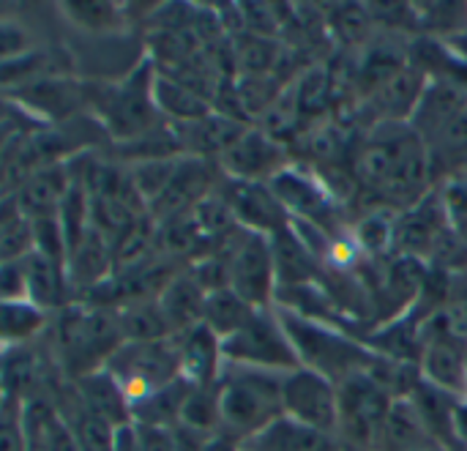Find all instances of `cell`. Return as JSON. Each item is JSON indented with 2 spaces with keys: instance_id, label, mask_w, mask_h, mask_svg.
Returning <instances> with one entry per match:
<instances>
[{
  "instance_id": "cell-21",
  "label": "cell",
  "mask_w": 467,
  "mask_h": 451,
  "mask_svg": "<svg viewBox=\"0 0 467 451\" xmlns=\"http://www.w3.org/2000/svg\"><path fill=\"white\" fill-rule=\"evenodd\" d=\"M153 101L159 107V112H164L167 118H175L181 123H194L202 121L205 115H211L208 101L202 99L200 90L183 85L181 79L172 77H153Z\"/></svg>"
},
{
  "instance_id": "cell-8",
  "label": "cell",
  "mask_w": 467,
  "mask_h": 451,
  "mask_svg": "<svg viewBox=\"0 0 467 451\" xmlns=\"http://www.w3.org/2000/svg\"><path fill=\"white\" fill-rule=\"evenodd\" d=\"M153 112H159L153 101V79L150 74H134L120 88L109 90L101 99V115H107L109 129L120 140H140L153 129Z\"/></svg>"
},
{
  "instance_id": "cell-22",
  "label": "cell",
  "mask_w": 467,
  "mask_h": 451,
  "mask_svg": "<svg viewBox=\"0 0 467 451\" xmlns=\"http://www.w3.org/2000/svg\"><path fill=\"white\" fill-rule=\"evenodd\" d=\"M257 315L254 307H249L238 293H233L230 288L213 290L205 296V309H202V323L219 337L227 340L235 331H241L252 318Z\"/></svg>"
},
{
  "instance_id": "cell-13",
  "label": "cell",
  "mask_w": 467,
  "mask_h": 451,
  "mask_svg": "<svg viewBox=\"0 0 467 451\" xmlns=\"http://www.w3.org/2000/svg\"><path fill=\"white\" fill-rule=\"evenodd\" d=\"M271 192L279 197V203L287 208V214L293 211L301 222L312 219L315 227L326 230V216L334 211L328 197L323 194V189L317 184H312V178L306 175H298V173H290V170H282V173H274L271 181H268Z\"/></svg>"
},
{
  "instance_id": "cell-27",
  "label": "cell",
  "mask_w": 467,
  "mask_h": 451,
  "mask_svg": "<svg viewBox=\"0 0 467 451\" xmlns=\"http://www.w3.org/2000/svg\"><path fill=\"white\" fill-rule=\"evenodd\" d=\"M0 451H30L27 446V427H25V408L8 392L0 405Z\"/></svg>"
},
{
  "instance_id": "cell-29",
  "label": "cell",
  "mask_w": 467,
  "mask_h": 451,
  "mask_svg": "<svg viewBox=\"0 0 467 451\" xmlns=\"http://www.w3.org/2000/svg\"><path fill=\"white\" fill-rule=\"evenodd\" d=\"M394 222L397 219H389L386 214H372L361 222L358 227V241L364 249L369 252H380L383 246L394 244Z\"/></svg>"
},
{
  "instance_id": "cell-5",
  "label": "cell",
  "mask_w": 467,
  "mask_h": 451,
  "mask_svg": "<svg viewBox=\"0 0 467 451\" xmlns=\"http://www.w3.org/2000/svg\"><path fill=\"white\" fill-rule=\"evenodd\" d=\"M224 359L254 367H298V353L279 320L274 323L260 312L241 331L222 340V362Z\"/></svg>"
},
{
  "instance_id": "cell-14",
  "label": "cell",
  "mask_w": 467,
  "mask_h": 451,
  "mask_svg": "<svg viewBox=\"0 0 467 451\" xmlns=\"http://www.w3.org/2000/svg\"><path fill=\"white\" fill-rule=\"evenodd\" d=\"M219 159L233 181H263V175H268L274 170V162L279 159V145L274 142V137H265L260 131H244V137Z\"/></svg>"
},
{
  "instance_id": "cell-19",
  "label": "cell",
  "mask_w": 467,
  "mask_h": 451,
  "mask_svg": "<svg viewBox=\"0 0 467 451\" xmlns=\"http://www.w3.org/2000/svg\"><path fill=\"white\" fill-rule=\"evenodd\" d=\"M79 400L90 414L109 422L112 427L123 425L126 416H129V408H131L123 389H120V383L107 370L79 378Z\"/></svg>"
},
{
  "instance_id": "cell-33",
  "label": "cell",
  "mask_w": 467,
  "mask_h": 451,
  "mask_svg": "<svg viewBox=\"0 0 467 451\" xmlns=\"http://www.w3.org/2000/svg\"><path fill=\"white\" fill-rule=\"evenodd\" d=\"M3 118H5V110L0 107V123H3Z\"/></svg>"
},
{
  "instance_id": "cell-18",
  "label": "cell",
  "mask_w": 467,
  "mask_h": 451,
  "mask_svg": "<svg viewBox=\"0 0 467 451\" xmlns=\"http://www.w3.org/2000/svg\"><path fill=\"white\" fill-rule=\"evenodd\" d=\"M178 351L181 372H186L194 383H208L216 375V367L222 362V340L205 323L183 331Z\"/></svg>"
},
{
  "instance_id": "cell-3",
  "label": "cell",
  "mask_w": 467,
  "mask_h": 451,
  "mask_svg": "<svg viewBox=\"0 0 467 451\" xmlns=\"http://www.w3.org/2000/svg\"><path fill=\"white\" fill-rule=\"evenodd\" d=\"M279 326L285 329L290 345L298 353V362H306L309 370L320 372L331 383H342L356 372H367L372 353H364L358 345L348 342L339 334L323 331L312 323H306L298 315H290L287 309L279 312Z\"/></svg>"
},
{
  "instance_id": "cell-24",
  "label": "cell",
  "mask_w": 467,
  "mask_h": 451,
  "mask_svg": "<svg viewBox=\"0 0 467 451\" xmlns=\"http://www.w3.org/2000/svg\"><path fill=\"white\" fill-rule=\"evenodd\" d=\"M33 252V225L16 205L0 208V268Z\"/></svg>"
},
{
  "instance_id": "cell-26",
  "label": "cell",
  "mask_w": 467,
  "mask_h": 451,
  "mask_svg": "<svg viewBox=\"0 0 467 451\" xmlns=\"http://www.w3.org/2000/svg\"><path fill=\"white\" fill-rule=\"evenodd\" d=\"M107 263H109L107 241L96 227H90L85 233V238L71 249V271L68 274L77 282H96L107 271Z\"/></svg>"
},
{
  "instance_id": "cell-31",
  "label": "cell",
  "mask_w": 467,
  "mask_h": 451,
  "mask_svg": "<svg viewBox=\"0 0 467 451\" xmlns=\"http://www.w3.org/2000/svg\"><path fill=\"white\" fill-rule=\"evenodd\" d=\"M441 200H443V205H446L449 219H451L457 227L467 225V170H462V173H457V175L449 178V184H446L443 192H441Z\"/></svg>"
},
{
  "instance_id": "cell-9",
  "label": "cell",
  "mask_w": 467,
  "mask_h": 451,
  "mask_svg": "<svg viewBox=\"0 0 467 451\" xmlns=\"http://www.w3.org/2000/svg\"><path fill=\"white\" fill-rule=\"evenodd\" d=\"M224 200L233 208L235 222L249 227V233L271 238L290 225L287 208L263 181H230Z\"/></svg>"
},
{
  "instance_id": "cell-2",
  "label": "cell",
  "mask_w": 467,
  "mask_h": 451,
  "mask_svg": "<svg viewBox=\"0 0 467 451\" xmlns=\"http://www.w3.org/2000/svg\"><path fill=\"white\" fill-rule=\"evenodd\" d=\"M219 422L238 435H260L282 419V383L257 372H230L219 389Z\"/></svg>"
},
{
  "instance_id": "cell-17",
  "label": "cell",
  "mask_w": 467,
  "mask_h": 451,
  "mask_svg": "<svg viewBox=\"0 0 467 451\" xmlns=\"http://www.w3.org/2000/svg\"><path fill=\"white\" fill-rule=\"evenodd\" d=\"M19 266H22L25 299L27 301H33L44 312L63 301V266H60V260L33 249L27 257L19 260Z\"/></svg>"
},
{
  "instance_id": "cell-32",
  "label": "cell",
  "mask_w": 467,
  "mask_h": 451,
  "mask_svg": "<svg viewBox=\"0 0 467 451\" xmlns=\"http://www.w3.org/2000/svg\"><path fill=\"white\" fill-rule=\"evenodd\" d=\"M337 30L348 41H361L367 36V30H369L367 11L364 8H356V5H342L337 11Z\"/></svg>"
},
{
  "instance_id": "cell-30",
  "label": "cell",
  "mask_w": 467,
  "mask_h": 451,
  "mask_svg": "<svg viewBox=\"0 0 467 451\" xmlns=\"http://www.w3.org/2000/svg\"><path fill=\"white\" fill-rule=\"evenodd\" d=\"M27 52H33L27 30L11 19H0V66H5Z\"/></svg>"
},
{
  "instance_id": "cell-12",
  "label": "cell",
  "mask_w": 467,
  "mask_h": 451,
  "mask_svg": "<svg viewBox=\"0 0 467 451\" xmlns=\"http://www.w3.org/2000/svg\"><path fill=\"white\" fill-rule=\"evenodd\" d=\"M467 110V90L454 79H435L424 88L419 107L413 112V126L419 137L435 140L451 121Z\"/></svg>"
},
{
  "instance_id": "cell-7",
  "label": "cell",
  "mask_w": 467,
  "mask_h": 451,
  "mask_svg": "<svg viewBox=\"0 0 467 451\" xmlns=\"http://www.w3.org/2000/svg\"><path fill=\"white\" fill-rule=\"evenodd\" d=\"M118 320L104 318L99 312H79L66 318L60 329V342L66 359L77 364L82 375H90L96 362H109V356L118 351Z\"/></svg>"
},
{
  "instance_id": "cell-16",
  "label": "cell",
  "mask_w": 467,
  "mask_h": 451,
  "mask_svg": "<svg viewBox=\"0 0 467 451\" xmlns=\"http://www.w3.org/2000/svg\"><path fill=\"white\" fill-rule=\"evenodd\" d=\"M271 244V257H274V271L279 285H306L315 279L317 274V257L309 252V246L304 244V238H298L290 225L285 230H279L276 236L268 238Z\"/></svg>"
},
{
  "instance_id": "cell-1",
  "label": "cell",
  "mask_w": 467,
  "mask_h": 451,
  "mask_svg": "<svg viewBox=\"0 0 467 451\" xmlns=\"http://www.w3.org/2000/svg\"><path fill=\"white\" fill-rule=\"evenodd\" d=\"M107 372L120 383L129 405L134 408L153 392L181 378V351L167 337L150 342H126L109 356Z\"/></svg>"
},
{
  "instance_id": "cell-11",
  "label": "cell",
  "mask_w": 467,
  "mask_h": 451,
  "mask_svg": "<svg viewBox=\"0 0 467 451\" xmlns=\"http://www.w3.org/2000/svg\"><path fill=\"white\" fill-rule=\"evenodd\" d=\"M421 362L430 386L446 394H467V348L460 331L449 329L430 340Z\"/></svg>"
},
{
  "instance_id": "cell-15",
  "label": "cell",
  "mask_w": 467,
  "mask_h": 451,
  "mask_svg": "<svg viewBox=\"0 0 467 451\" xmlns=\"http://www.w3.org/2000/svg\"><path fill=\"white\" fill-rule=\"evenodd\" d=\"M205 290L202 285L189 274V277H175L161 288V296L156 299L170 331H189L202 323V309H205Z\"/></svg>"
},
{
  "instance_id": "cell-28",
  "label": "cell",
  "mask_w": 467,
  "mask_h": 451,
  "mask_svg": "<svg viewBox=\"0 0 467 451\" xmlns=\"http://www.w3.org/2000/svg\"><path fill=\"white\" fill-rule=\"evenodd\" d=\"M66 14L88 30L112 27L118 19V8L112 3H66Z\"/></svg>"
},
{
  "instance_id": "cell-20",
  "label": "cell",
  "mask_w": 467,
  "mask_h": 451,
  "mask_svg": "<svg viewBox=\"0 0 467 451\" xmlns=\"http://www.w3.org/2000/svg\"><path fill=\"white\" fill-rule=\"evenodd\" d=\"M424 93V74L416 68H402L394 77H389L380 88H375V107L383 110L386 121H400L416 112L419 99Z\"/></svg>"
},
{
  "instance_id": "cell-10",
  "label": "cell",
  "mask_w": 467,
  "mask_h": 451,
  "mask_svg": "<svg viewBox=\"0 0 467 451\" xmlns=\"http://www.w3.org/2000/svg\"><path fill=\"white\" fill-rule=\"evenodd\" d=\"M446 205L441 197L430 194L410 205L394 222V244L405 249V257H421V252H438L446 236Z\"/></svg>"
},
{
  "instance_id": "cell-25",
  "label": "cell",
  "mask_w": 467,
  "mask_h": 451,
  "mask_svg": "<svg viewBox=\"0 0 467 451\" xmlns=\"http://www.w3.org/2000/svg\"><path fill=\"white\" fill-rule=\"evenodd\" d=\"M260 451H326V435L293 419H276L260 433Z\"/></svg>"
},
{
  "instance_id": "cell-23",
  "label": "cell",
  "mask_w": 467,
  "mask_h": 451,
  "mask_svg": "<svg viewBox=\"0 0 467 451\" xmlns=\"http://www.w3.org/2000/svg\"><path fill=\"white\" fill-rule=\"evenodd\" d=\"M47 323V312L27 299L0 301V348L33 340Z\"/></svg>"
},
{
  "instance_id": "cell-4",
  "label": "cell",
  "mask_w": 467,
  "mask_h": 451,
  "mask_svg": "<svg viewBox=\"0 0 467 451\" xmlns=\"http://www.w3.org/2000/svg\"><path fill=\"white\" fill-rule=\"evenodd\" d=\"M282 408L293 422L315 433L328 435L339 427V392L328 378L309 367L296 370L282 381Z\"/></svg>"
},
{
  "instance_id": "cell-6",
  "label": "cell",
  "mask_w": 467,
  "mask_h": 451,
  "mask_svg": "<svg viewBox=\"0 0 467 451\" xmlns=\"http://www.w3.org/2000/svg\"><path fill=\"white\" fill-rule=\"evenodd\" d=\"M224 257H227V288L254 309L268 304L271 285L276 277L268 238L246 230L235 244V249H230Z\"/></svg>"
}]
</instances>
